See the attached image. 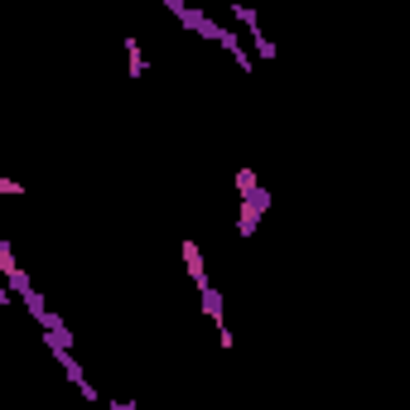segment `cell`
Returning <instances> with one entry per match:
<instances>
[{
    "instance_id": "6da1fadb",
    "label": "cell",
    "mask_w": 410,
    "mask_h": 410,
    "mask_svg": "<svg viewBox=\"0 0 410 410\" xmlns=\"http://www.w3.org/2000/svg\"><path fill=\"white\" fill-rule=\"evenodd\" d=\"M179 251H184V266H189V280L198 285V290H208L213 280H208V266H203V251H198V242H193V237H184V242H179Z\"/></svg>"
}]
</instances>
